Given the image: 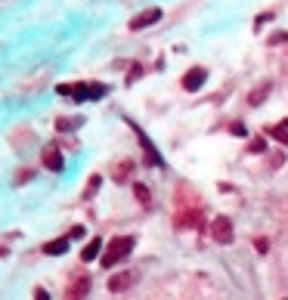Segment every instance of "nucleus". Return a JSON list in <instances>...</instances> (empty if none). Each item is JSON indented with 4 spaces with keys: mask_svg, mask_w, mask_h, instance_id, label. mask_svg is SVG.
<instances>
[{
    "mask_svg": "<svg viewBox=\"0 0 288 300\" xmlns=\"http://www.w3.org/2000/svg\"><path fill=\"white\" fill-rule=\"evenodd\" d=\"M133 192H136V198H139L142 204H149V189L142 186V183H136V186H133Z\"/></svg>",
    "mask_w": 288,
    "mask_h": 300,
    "instance_id": "nucleus-16",
    "label": "nucleus"
},
{
    "mask_svg": "<svg viewBox=\"0 0 288 300\" xmlns=\"http://www.w3.org/2000/svg\"><path fill=\"white\" fill-rule=\"evenodd\" d=\"M96 257H102V238H90V244L81 251V260L90 263V260H96Z\"/></svg>",
    "mask_w": 288,
    "mask_h": 300,
    "instance_id": "nucleus-8",
    "label": "nucleus"
},
{
    "mask_svg": "<svg viewBox=\"0 0 288 300\" xmlns=\"http://www.w3.org/2000/svg\"><path fill=\"white\" fill-rule=\"evenodd\" d=\"M44 167H47V170H53V173H62L65 158H62L59 146H47V149H44Z\"/></svg>",
    "mask_w": 288,
    "mask_h": 300,
    "instance_id": "nucleus-7",
    "label": "nucleus"
},
{
    "mask_svg": "<svg viewBox=\"0 0 288 300\" xmlns=\"http://www.w3.org/2000/svg\"><path fill=\"white\" fill-rule=\"evenodd\" d=\"M130 281H133V275H130V272H121V275H112V278H109V291H112V294H118V291H124V288H127V285H130Z\"/></svg>",
    "mask_w": 288,
    "mask_h": 300,
    "instance_id": "nucleus-11",
    "label": "nucleus"
},
{
    "mask_svg": "<svg viewBox=\"0 0 288 300\" xmlns=\"http://www.w3.org/2000/svg\"><path fill=\"white\" fill-rule=\"evenodd\" d=\"M155 22H161V10H158V7H149V10L136 13L133 19H130V31H142V28H149V25H155Z\"/></svg>",
    "mask_w": 288,
    "mask_h": 300,
    "instance_id": "nucleus-6",
    "label": "nucleus"
},
{
    "mask_svg": "<svg viewBox=\"0 0 288 300\" xmlns=\"http://www.w3.org/2000/svg\"><path fill=\"white\" fill-rule=\"evenodd\" d=\"M81 124H84V118H59V121H56V130H59V133H68V130H78Z\"/></svg>",
    "mask_w": 288,
    "mask_h": 300,
    "instance_id": "nucleus-12",
    "label": "nucleus"
},
{
    "mask_svg": "<svg viewBox=\"0 0 288 300\" xmlns=\"http://www.w3.org/2000/svg\"><path fill=\"white\" fill-rule=\"evenodd\" d=\"M205 81H208V68L195 65V68H189V72L183 75V90L186 93H199L202 87H205Z\"/></svg>",
    "mask_w": 288,
    "mask_h": 300,
    "instance_id": "nucleus-4",
    "label": "nucleus"
},
{
    "mask_svg": "<svg viewBox=\"0 0 288 300\" xmlns=\"http://www.w3.org/2000/svg\"><path fill=\"white\" fill-rule=\"evenodd\" d=\"M269 133H273L276 139H282V143L288 146V121H282V124H279V127H273V130H269Z\"/></svg>",
    "mask_w": 288,
    "mask_h": 300,
    "instance_id": "nucleus-13",
    "label": "nucleus"
},
{
    "mask_svg": "<svg viewBox=\"0 0 288 300\" xmlns=\"http://www.w3.org/2000/svg\"><path fill=\"white\" fill-rule=\"evenodd\" d=\"M68 238H84V226H75V229L68 232Z\"/></svg>",
    "mask_w": 288,
    "mask_h": 300,
    "instance_id": "nucleus-18",
    "label": "nucleus"
},
{
    "mask_svg": "<svg viewBox=\"0 0 288 300\" xmlns=\"http://www.w3.org/2000/svg\"><path fill=\"white\" fill-rule=\"evenodd\" d=\"M130 127H133V133L139 136V143H142V152H146V164H155V167H165V158H161L158 155V149L152 146V139L146 136V133H142L136 124H133V121H130Z\"/></svg>",
    "mask_w": 288,
    "mask_h": 300,
    "instance_id": "nucleus-5",
    "label": "nucleus"
},
{
    "mask_svg": "<svg viewBox=\"0 0 288 300\" xmlns=\"http://www.w3.org/2000/svg\"><path fill=\"white\" fill-rule=\"evenodd\" d=\"M232 220L229 217H217V220H211V238L217 241V244H232Z\"/></svg>",
    "mask_w": 288,
    "mask_h": 300,
    "instance_id": "nucleus-3",
    "label": "nucleus"
},
{
    "mask_svg": "<svg viewBox=\"0 0 288 300\" xmlns=\"http://www.w3.org/2000/svg\"><path fill=\"white\" fill-rule=\"evenodd\" d=\"M34 300H50V294L44 288H34Z\"/></svg>",
    "mask_w": 288,
    "mask_h": 300,
    "instance_id": "nucleus-19",
    "label": "nucleus"
},
{
    "mask_svg": "<svg viewBox=\"0 0 288 300\" xmlns=\"http://www.w3.org/2000/svg\"><path fill=\"white\" fill-rule=\"evenodd\" d=\"M59 93L62 96H68L71 93V99H78V102H84V99H99L102 93H105V84H65V87H59Z\"/></svg>",
    "mask_w": 288,
    "mask_h": 300,
    "instance_id": "nucleus-2",
    "label": "nucleus"
},
{
    "mask_svg": "<svg viewBox=\"0 0 288 300\" xmlns=\"http://www.w3.org/2000/svg\"><path fill=\"white\" fill-rule=\"evenodd\" d=\"M25 180H31V170H28V167H25L19 176H16V183H25Z\"/></svg>",
    "mask_w": 288,
    "mask_h": 300,
    "instance_id": "nucleus-20",
    "label": "nucleus"
},
{
    "mask_svg": "<svg viewBox=\"0 0 288 300\" xmlns=\"http://www.w3.org/2000/svg\"><path fill=\"white\" fill-rule=\"evenodd\" d=\"M99 183H102L99 176H93V180L87 183V192H84V198H93V195H96V189H99Z\"/></svg>",
    "mask_w": 288,
    "mask_h": 300,
    "instance_id": "nucleus-15",
    "label": "nucleus"
},
{
    "mask_svg": "<svg viewBox=\"0 0 288 300\" xmlns=\"http://www.w3.org/2000/svg\"><path fill=\"white\" fill-rule=\"evenodd\" d=\"M87 291H90V278H87V275H81V278H75V285H71V291H68L71 297H68V300H84V297H87Z\"/></svg>",
    "mask_w": 288,
    "mask_h": 300,
    "instance_id": "nucleus-9",
    "label": "nucleus"
},
{
    "mask_svg": "<svg viewBox=\"0 0 288 300\" xmlns=\"http://www.w3.org/2000/svg\"><path fill=\"white\" fill-rule=\"evenodd\" d=\"M133 244H136V241H133L130 235H118V238H112L109 244H105L102 257H99V260H102V266H105V269H112V266H118L121 260H127L130 251H133Z\"/></svg>",
    "mask_w": 288,
    "mask_h": 300,
    "instance_id": "nucleus-1",
    "label": "nucleus"
},
{
    "mask_svg": "<svg viewBox=\"0 0 288 300\" xmlns=\"http://www.w3.org/2000/svg\"><path fill=\"white\" fill-rule=\"evenodd\" d=\"M266 90H269V84H263V87H260V90H254V93H251V96H248V102H251V105H257V102H263Z\"/></svg>",
    "mask_w": 288,
    "mask_h": 300,
    "instance_id": "nucleus-14",
    "label": "nucleus"
},
{
    "mask_svg": "<svg viewBox=\"0 0 288 300\" xmlns=\"http://www.w3.org/2000/svg\"><path fill=\"white\" fill-rule=\"evenodd\" d=\"M229 130H232V133H236V136H245V127H242V124H232Z\"/></svg>",
    "mask_w": 288,
    "mask_h": 300,
    "instance_id": "nucleus-21",
    "label": "nucleus"
},
{
    "mask_svg": "<svg viewBox=\"0 0 288 300\" xmlns=\"http://www.w3.org/2000/svg\"><path fill=\"white\" fill-rule=\"evenodd\" d=\"M248 149H251V152H263V149H266V143H263V139L257 136V139H254V143H251Z\"/></svg>",
    "mask_w": 288,
    "mask_h": 300,
    "instance_id": "nucleus-17",
    "label": "nucleus"
},
{
    "mask_svg": "<svg viewBox=\"0 0 288 300\" xmlns=\"http://www.w3.org/2000/svg\"><path fill=\"white\" fill-rule=\"evenodd\" d=\"M68 241H71V238H53V241H47V244H44V254H50V257L65 254V251H68Z\"/></svg>",
    "mask_w": 288,
    "mask_h": 300,
    "instance_id": "nucleus-10",
    "label": "nucleus"
}]
</instances>
